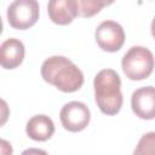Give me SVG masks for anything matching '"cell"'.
<instances>
[{
    "mask_svg": "<svg viewBox=\"0 0 155 155\" xmlns=\"http://www.w3.org/2000/svg\"><path fill=\"white\" fill-rule=\"evenodd\" d=\"M28 137L36 142H45L54 133V124L47 115H35L30 117L25 126Z\"/></svg>",
    "mask_w": 155,
    "mask_h": 155,
    "instance_id": "10",
    "label": "cell"
},
{
    "mask_svg": "<svg viewBox=\"0 0 155 155\" xmlns=\"http://www.w3.org/2000/svg\"><path fill=\"white\" fill-rule=\"evenodd\" d=\"M39 19L38 0H15L7 8V21L15 29H28Z\"/></svg>",
    "mask_w": 155,
    "mask_h": 155,
    "instance_id": "4",
    "label": "cell"
},
{
    "mask_svg": "<svg viewBox=\"0 0 155 155\" xmlns=\"http://www.w3.org/2000/svg\"><path fill=\"white\" fill-rule=\"evenodd\" d=\"M47 12L50 19L59 25L69 24L79 16L76 0H48Z\"/></svg>",
    "mask_w": 155,
    "mask_h": 155,
    "instance_id": "8",
    "label": "cell"
},
{
    "mask_svg": "<svg viewBox=\"0 0 155 155\" xmlns=\"http://www.w3.org/2000/svg\"><path fill=\"white\" fill-rule=\"evenodd\" d=\"M104 1H105V5L108 6V5H111V4H113L115 0H104Z\"/></svg>",
    "mask_w": 155,
    "mask_h": 155,
    "instance_id": "14",
    "label": "cell"
},
{
    "mask_svg": "<svg viewBox=\"0 0 155 155\" xmlns=\"http://www.w3.org/2000/svg\"><path fill=\"white\" fill-rule=\"evenodd\" d=\"M59 119L65 130L70 132H79L87 127L91 113L85 103L73 101L63 105L59 113Z\"/></svg>",
    "mask_w": 155,
    "mask_h": 155,
    "instance_id": "5",
    "label": "cell"
},
{
    "mask_svg": "<svg viewBox=\"0 0 155 155\" xmlns=\"http://www.w3.org/2000/svg\"><path fill=\"white\" fill-rule=\"evenodd\" d=\"M42 79L62 92H75L84 84V74L64 56H52L41 65Z\"/></svg>",
    "mask_w": 155,
    "mask_h": 155,
    "instance_id": "1",
    "label": "cell"
},
{
    "mask_svg": "<svg viewBox=\"0 0 155 155\" xmlns=\"http://www.w3.org/2000/svg\"><path fill=\"white\" fill-rule=\"evenodd\" d=\"M134 155H155V132H148L138 142V145L136 147Z\"/></svg>",
    "mask_w": 155,
    "mask_h": 155,
    "instance_id": "12",
    "label": "cell"
},
{
    "mask_svg": "<svg viewBox=\"0 0 155 155\" xmlns=\"http://www.w3.org/2000/svg\"><path fill=\"white\" fill-rule=\"evenodd\" d=\"M76 4L79 16L81 17H92L107 6L104 0H76Z\"/></svg>",
    "mask_w": 155,
    "mask_h": 155,
    "instance_id": "11",
    "label": "cell"
},
{
    "mask_svg": "<svg viewBox=\"0 0 155 155\" xmlns=\"http://www.w3.org/2000/svg\"><path fill=\"white\" fill-rule=\"evenodd\" d=\"M155 59L150 50L143 46L131 47L121 61V67L125 75L130 80L147 79L154 69Z\"/></svg>",
    "mask_w": 155,
    "mask_h": 155,
    "instance_id": "3",
    "label": "cell"
},
{
    "mask_svg": "<svg viewBox=\"0 0 155 155\" xmlns=\"http://www.w3.org/2000/svg\"><path fill=\"white\" fill-rule=\"evenodd\" d=\"M98 46L107 52L119 51L125 42L124 28L114 21H103L94 33Z\"/></svg>",
    "mask_w": 155,
    "mask_h": 155,
    "instance_id": "6",
    "label": "cell"
},
{
    "mask_svg": "<svg viewBox=\"0 0 155 155\" xmlns=\"http://www.w3.org/2000/svg\"><path fill=\"white\" fill-rule=\"evenodd\" d=\"M151 34H153V36L155 39V17H154V19L151 22Z\"/></svg>",
    "mask_w": 155,
    "mask_h": 155,
    "instance_id": "13",
    "label": "cell"
},
{
    "mask_svg": "<svg viewBox=\"0 0 155 155\" xmlns=\"http://www.w3.org/2000/svg\"><path fill=\"white\" fill-rule=\"evenodd\" d=\"M24 58V45L21 40L10 38L0 46V63L5 69L17 68Z\"/></svg>",
    "mask_w": 155,
    "mask_h": 155,
    "instance_id": "9",
    "label": "cell"
},
{
    "mask_svg": "<svg viewBox=\"0 0 155 155\" xmlns=\"http://www.w3.org/2000/svg\"><path fill=\"white\" fill-rule=\"evenodd\" d=\"M131 107L139 119H155V87L144 86L136 90L131 97Z\"/></svg>",
    "mask_w": 155,
    "mask_h": 155,
    "instance_id": "7",
    "label": "cell"
},
{
    "mask_svg": "<svg viewBox=\"0 0 155 155\" xmlns=\"http://www.w3.org/2000/svg\"><path fill=\"white\" fill-rule=\"evenodd\" d=\"M94 99L99 110L107 115H115L122 107L121 80L113 69H102L93 80Z\"/></svg>",
    "mask_w": 155,
    "mask_h": 155,
    "instance_id": "2",
    "label": "cell"
}]
</instances>
